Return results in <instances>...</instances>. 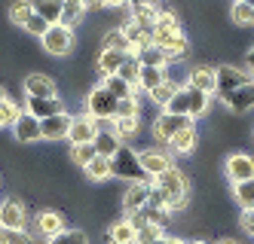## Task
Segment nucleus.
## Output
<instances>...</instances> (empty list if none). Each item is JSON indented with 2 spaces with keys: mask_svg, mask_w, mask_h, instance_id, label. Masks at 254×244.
<instances>
[{
  "mask_svg": "<svg viewBox=\"0 0 254 244\" xmlns=\"http://www.w3.org/2000/svg\"><path fill=\"white\" fill-rule=\"evenodd\" d=\"M230 22L236 28H251L254 25V6L248 0H233L230 3Z\"/></svg>",
  "mask_w": 254,
  "mask_h": 244,
  "instance_id": "obj_29",
  "label": "nucleus"
},
{
  "mask_svg": "<svg viewBox=\"0 0 254 244\" xmlns=\"http://www.w3.org/2000/svg\"><path fill=\"white\" fill-rule=\"evenodd\" d=\"M64 3H83V0H64Z\"/></svg>",
  "mask_w": 254,
  "mask_h": 244,
  "instance_id": "obj_57",
  "label": "nucleus"
},
{
  "mask_svg": "<svg viewBox=\"0 0 254 244\" xmlns=\"http://www.w3.org/2000/svg\"><path fill=\"white\" fill-rule=\"evenodd\" d=\"M178 34H184L178 15L172 9H159V18H156V25H153V46H166L169 40H175Z\"/></svg>",
  "mask_w": 254,
  "mask_h": 244,
  "instance_id": "obj_12",
  "label": "nucleus"
},
{
  "mask_svg": "<svg viewBox=\"0 0 254 244\" xmlns=\"http://www.w3.org/2000/svg\"><path fill=\"white\" fill-rule=\"evenodd\" d=\"M166 235V229L162 226H153V223H147L144 229H138V235H135V244H153L156 238H162Z\"/></svg>",
  "mask_w": 254,
  "mask_h": 244,
  "instance_id": "obj_45",
  "label": "nucleus"
},
{
  "mask_svg": "<svg viewBox=\"0 0 254 244\" xmlns=\"http://www.w3.org/2000/svg\"><path fill=\"white\" fill-rule=\"evenodd\" d=\"M117 77H123V80L129 83L132 89H138V80H141V61L135 58V55H129V58H126V64L120 67Z\"/></svg>",
  "mask_w": 254,
  "mask_h": 244,
  "instance_id": "obj_41",
  "label": "nucleus"
},
{
  "mask_svg": "<svg viewBox=\"0 0 254 244\" xmlns=\"http://www.w3.org/2000/svg\"><path fill=\"white\" fill-rule=\"evenodd\" d=\"M126 58H129V52H117V49H101L98 52V61H95V70L104 77H117L120 67L126 64Z\"/></svg>",
  "mask_w": 254,
  "mask_h": 244,
  "instance_id": "obj_19",
  "label": "nucleus"
},
{
  "mask_svg": "<svg viewBox=\"0 0 254 244\" xmlns=\"http://www.w3.org/2000/svg\"><path fill=\"white\" fill-rule=\"evenodd\" d=\"M245 61H248V67H254V43L245 49Z\"/></svg>",
  "mask_w": 254,
  "mask_h": 244,
  "instance_id": "obj_50",
  "label": "nucleus"
},
{
  "mask_svg": "<svg viewBox=\"0 0 254 244\" xmlns=\"http://www.w3.org/2000/svg\"><path fill=\"white\" fill-rule=\"evenodd\" d=\"M3 101H9V95L3 92V86H0V104H3Z\"/></svg>",
  "mask_w": 254,
  "mask_h": 244,
  "instance_id": "obj_55",
  "label": "nucleus"
},
{
  "mask_svg": "<svg viewBox=\"0 0 254 244\" xmlns=\"http://www.w3.org/2000/svg\"><path fill=\"white\" fill-rule=\"evenodd\" d=\"M12 135H15V141H19V144H37V141H43L40 119H37V116H31L28 110H25L22 119L12 125Z\"/></svg>",
  "mask_w": 254,
  "mask_h": 244,
  "instance_id": "obj_18",
  "label": "nucleus"
},
{
  "mask_svg": "<svg viewBox=\"0 0 254 244\" xmlns=\"http://www.w3.org/2000/svg\"><path fill=\"white\" fill-rule=\"evenodd\" d=\"M169 77V67H144L141 64V80H138V92H144V95H150L153 89H159Z\"/></svg>",
  "mask_w": 254,
  "mask_h": 244,
  "instance_id": "obj_24",
  "label": "nucleus"
},
{
  "mask_svg": "<svg viewBox=\"0 0 254 244\" xmlns=\"http://www.w3.org/2000/svg\"><path fill=\"white\" fill-rule=\"evenodd\" d=\"M34 15V6H31V0H15V3L9 6V22L12 25H19V28H25V22Z\"/></svg>",
  "mask_w": 254,
  "mask_h": 244,
  "instance_id": "obj_40",
  "label": "nucleus"
},
{
  "mask_svg": "<svg viewBox=\"0 0 254 244\" xmlns=\"http://www.w3.org/2000/svg\"><path fill=\"white\" fill-rule=\"evenodd\" d=\"M233 201L239 204V211H254V177L242 180V183H230Z\"/></svg>",
  "mask_w": 254,
  "mask_h": 244,
  "instance_id": "obj_28",
  "label": "nucleus"
},
{
  "mask_svg": "<svg viewBox=\"0 0 254 244\" xmlns=\"http://www.w3.org/2000/svg\"><path fill=\"white\" fill-rule=\"evenodd\" d=\"M31 235H37L40 241H49V238H56L59 232H64V214L62 211H52V208H43L34 214V223H31Z\"/></svg>",
  "mask_w": 254,
  "mask_h": 244,
  "instance_id": "obj_6",
  "label": "nucleus"
},
{
  "mask_svg": "<svg viewBox=\"0 0 254 244\" xmlns=\"http://www.w3.org/2000/svg\"><path fill=\"white\" fill-rule=\"evenodd\" d=\"M153 183L159 186L162 193H166V198H169V211H172V214H181V211L190 208V180H187V174L181 171L178 165L169 168L166 174H159Z\"/></svg>",
  "mask_w": 254,
  "mask_h": 244,
  "instance_id": "obj_1",
  "label": "nucleus"
},
{
  "mask_svg": "<svg viewBox=\"0 0 254 244\" xmlns=\"http://www.w3.org/2000/svg\"><path fill=\"white\" fill-rule=\"evenodd\" d=\"M153 244H172V235H162V238H156Z\"/></svg>",
  "mask_w": 254,
  "mask_h": 244,
  "instance_id": "obj_53",
  "label": "nucleus"
},
{
  "mask_svg": "<svg viewBox=\"0 0 254 244\" xmlns=\"http://www.w3.org/2000/svg\"><path fill=\"white\" fill-rule=\"evenodd\" d=\"M70 125H74V116L62 110V113L49 116V119H40V131H43V141H64L70 135Z\"/></svg>",
  "mask_w": 254,
  "mask_h": 244,
  "instance_id": "obj_16",
  "label": "nucleus"
},
{
  "mask_svg": "<svg viewBox=\"0 0 254 244\" xmlns=\"http://www.w3.org/2000/svg\"><path fill=\"white\" fill-rule=\"evenodd\" d=\"M187 125H193V119H190V116H175V113H169V110H162V113L153 119V125H150V135H153V141H156V144L169 146V144H172V138L178 135L181 128H187Z\"/></svg>",
  "mask_w": 254,
  "mask_h": 244,
  "instance_id": "obj_5",
  "label": "nucleus"
},
{
  "mask_svg": "<svg viewBox=\"0 0 254 244\" xmlns=\"http://www.w3.org/2000/svg\"><path fill=\"white\" fill-rule=\"evenodd\" d=\"M107 6H129V0H107Z\"/></svg>",
  "mask_w": 254,
  "mask_h": 244,
  "instance_id": "obj_52",
  "label": "nucleus"
},
{
  "mask_svg": "<svg viewBox=\"0 0 254 244\" xmlns=\"http://www.w3.org/2000/svg\"><path fill=\"white\" fill-rule=\"evenodd\" d=\"M156 18H159L156 3H138V6H129V22H135V25H141V28H147V31H153Z\"/></svg>",
  "mask_w": 254,
  "mask_h": 244,
  "instance_id": "obj_27",
  "label": "nucleus"
},
{
  "mask_svg": "<svg viewBox=\"0 0 254 244\" xmlns=\"http://www.w3.org/2000/svg\"><path fill=\"white\" fill-rule=\"evenodd\" d=\"M40 43H43V52H49V55H56V58H62V55H67L70 49H74L77 37H74V28H67V25H52Z\"/></svg>",
  "mask_w": 254,
  "mask_h": 244,
  "instance_id": "obj_7",
  "label": "nucleus"
},
{
  "mask_svg": "<svg viewBox=\"0 0 254 244\" xmlns=\"http://www.w3.org/2000/svg\"><path fill=\"white\" fill-rule=\"evenodd\" d=\"M101 86H104L107 92H111V95H114L117 101H126V98H132V95H135V89H132L129 83H126L123 77H104V80H101Z\"/></svg>",
  "mask_w": 254,
  "mask_h": 244,
  "instance_id": "obj_35",
  "label": "nucleus"
},
{
  "mask_svg": "<svg viewBox=\"0 0 254 244\" xmlns=\"http://www.w3.org/2000/svg\"><path fill=\"white\" fill-rule=\"evenodd\" d=\"M150 183H126V190L120 193V208H123L126 217L141 211V208H147V201H150Z\"/></svg>",
  "mask_w": 254,
  "mask_h": 244,
  "instance_id": "obj_10",
  "label": "nucleus"
},
{
  "mask_svg": "<svg viewBox=\"0 0 254 244\" xmlns=\"http://www.w3.org/2000/svg\"><path fill=\"white\" fill-rule=\"evenodd\" d=\"M214 70H217V92H214L217 101H224L227 95H233L236 89L254 83L251 80V70L248 67H239V64H217Z\"/></svg>",
  "mask_w": 254,
  "mask_h": 244,
  "instance_id": "obj_4",
  "label": "nucleus"
},
{
  "mask_svg": "<svg viewBox=\"0 0 254 244\" xmlns=\"http://www.w3.org/2000/svg\"><path fill=\"white\" fill-rule=\"evenodd\" d=\"M221 104H224V110H227L230 116H245V113H251V110H254V83L236 89L233 95H227Z\"/></svg>",
  "mask_w": 254,
  "mask_h": 244,
  "instance_id": "obj_15",
  "label": "nucleus"
},
{
  "mask_svg": "<svg viewBox=\"0 0 254 244\" xmlns=\"http://www.w3.org/2000/svg\"><path fill=\"white\" fill-rule=\"evenodd\" d=\"M187 244H208L205 238H187Z\"/></svg>",
  "mask_w": 254,
  "mask_h": 244,
  "instance_id": "obj_54",
  "label": "nucleus"
},
{
  "mask_svg": "<svg viewBox=\"0 0 254 244\" xmlns=\"http://www.w3.org/2000/svg\"><path fill=\"white\" fill-rule=\"evenodd\" d=\"M83 174L92 180V183H107V180L114 177V162L107 159V156H95L92 162L83 168Z\"/></svg>",
  "mask_w": 254,
  "mask_h": 244,
  "instance_id": "obj_25",
  "label": "nucleus"
},
{
  "mask_svg": "<svg viewBox=\"0 0 254 244\" xmlns=\"http://www.w3.org/2000/svg\"><path fill=\"white\" fill-rule=\"evenodd\" d=\"M135 235H138V229H135L126 217L114 220L111 226L104 229V241H107V244H135Z\"/></svg>",
  "mask_w": 254,
  "mask_h": 244,
  "instance_id": "obj_21",
  "label": "nucleus"
},
{
  "mask_svg": "<svg viewBox=\"0 0 254 244\" xmlns=\"http://www.w3.org/2000/svg\"><path fill=\"white\" fill-rule=\"evenodd\" d=\"M196 146H199V128H196V122L187 125V128H181L178 135L172 138V144H169V149H172L175 156H190Z\"/></svg>",
  "mask_w": 254,
  "mask_h": 244,
  "instance_id": "obj_20",
  "label": "nucleus"
},
{
  "mask_svg": "<svg viewBox=\"0 0 254 244\" xmlns=\"http://www.w3.org/2000/svg\"><path fill=\"white\" fill-rule=\"evenodd\" d=\"M187 95H190V119H202L208 113V107H211V95H205V92H199L193 86H187Z\"/></svg>",
  "mask_w": 254,
  "mask_h": 244,
  "instance_id": "obj_30",
  "label": "nucleus"
},
{
  "mask_svg": "<svg viewBox=\"0 0 254 244\" xmlns=\"http://www.w3.org/2000/svg\"><path fill=\"white\" fill-rule=\"evenodd\" d=\"M22 113H25V107H22V104L3 101V104H0V128H9V131H12V125L22 119Z\"/></svg>",
  "mask_w": 254,
  "mask_h": 244,
  "instance_id": "obj_36",
  "label": "nucleus"
},
{
  "mask_svg": "<svg viewBox=\"0 0 254 244\" xmlns=\"http://www.w3.org/2000/svg\"><path fill=\"white\" fill-rule=\"evenodd\" d=\"M224 174L230 183H242V180H251L254 177V156L251 153H242V149H236L224 159Z\"/></svg>",
  "mask_w": 254,
  "mask_h": 244,
  "instance_id": "obj_8",
  "label": "nucleus"
},
{
  "mask_svg": "<svg viewBox=\"0 0 254 244\" xmlns=\"http://www.w3.org/2000/svg\"><path fill=\"white\" fill-rule=\"evenodd\" d=\"M83 6L86 9H101V6H107V0H83Z\"/></svg>",
  "mask_w": 254,
  "mask_h": 244,
  "instance_id": "obj_49",
  "label": "nucleus"
},
{
  "mask_svg": "<svg viewBox=\"0 0 254 244\" xmlns=\"http://www.w3.org/2000/svg\"><path fill=\"white\" fill-rule=\"evenodd\" d=\"M52 25L46 22V18H40L37 12H34L31 18H28V22H25V31L31 34V37H37V40H43V37H46V31H49Z\"/></svg>",
  "mask_w": 254,
  "mask_h": 244,
  "instance_id": "obj_44",
  "label": "nucleus"
},
{
  "mask_svg": "<svg viewBox=\"0 0 254 244\" xmlns=\"http://www.w3.org/2000/svg\"><path fill=\"white\" fill-rule=\"evenodd\" d=\"M117 116H141V101H138L135 95H132V98H126V101H120Z\"/></svg>",
  "mask_w": 254,
  "mask_h": 244,
  "instance_id": "obj_46",
  "label": "nucleus"
},
{
  "mask_svg": "<svg viewBox=\"0 0 254 244\" xmlns=\"http://www.w3.org/2000/svg\"><path fill=\"white\" fill-rule=\"evenodd\" d=\"M0 244H6V232L3 229H0Z\"/></svg>",
  "mask_w": 254,
  "mask_h": 244,
  "instance_id": "obj_56",
  "label": "nucleus"
},
{
  "mask_svg": "<svg viewBox=\"0 0 254 244\" xmlns=\"http://www.w3.org/2000/svg\"><path fill=\"white\" fill-rule=\"evenodd\" d=\"M101 49H117V52L135 55V52H132V43H129V37H126L123 28H111V31H107V34L101 37Z\"/></svg>",
  "mask_w": 254,
  "mask_h": 244,
  "instance_id": "obj_31",
  "label": "nucleus"
},
{
  "mask_svg": "<svg viewBox=\"0 0 254 244\" xmlns=\"http://www.w3.org/2000/svg\"><path fill=\"white\" fill-rule=\"evenodd\" d=\"M114 128H117V135L129 144V138H135L138 131H141V116H117L114 119Z\"/></svg>",
  "mask_w": 254,
  "mask_h": 244,
  "instance_id": "obj_37",
  "label": "nucleus"
},
{
  "mask_svg": "<svg viewBox=\"0 0 254 244\" xmlns=\"http://www.w3.org/2000/svg\"><path fill=\"white\" fill-rule=\"evenodd\" d=\"M248 70H251V80H254V67H248Z\"/></svg>",
  "mask_w": 254,
  "mask_h": 244,
  "instance_id": "obj_59",
  "label": "nucleus"
},
{
  "mask_svg": "<svg viewBox=\"0 0 254 244\" xmlns=\"http://www.w3.org/2000/svg\"><path fill=\"white\" fill-rule=\"evenodd\" d=\"M239 229L248 238H254V211H239Z\"/></svg>",
  "mask_w": 254,
  "mask_h": 244,
  "instance_id": "obj_48",
  "label": "nucleus"
},
{
  "mask_svg": "<svg viewBox=\"0 0 254 244\" xmlns=\"http://www.w3.org/2000/svg\"><path fill=\"white\" fill-rule=\"evenodd\" d=\"M126 141L117 135V128L111 125V128H101L98 131V138H95V149H98V156H107V159H114L117 153H120V146H123Z\"/></svg>",
  "mask_w": 254,
  "mask_h": 244,
  "instance_id": "obj_23",
  "label": "nucleus"
},
{
  "mask_svg": "<svg viewBox=\"0 0 254 244\" xmlns=\"http://www.w3.org/2000/svg\"><path fill=\"white\" fill-rule=\"evenodd\" d=\"M22 89H25V98H59V86L46 73H28Z\"/></svg>",
  "mask_w": 254,
  "mask_h": 244,
  "instance_id": "obj_13",
  "label": "nucleus"
},
{
  "mask_svg": "<svg viewBox=\"0 0 254 244\" xmlns=\"http://www.w3.org/2000/svg\"><path fill=\"white\" fill-rule=\"evenodd\" d=\"M187 86H193V89H199V92H205V95H214V92H217V70L208 67V64H196V67H190V73H187Z\"/></svg>",
  "mask_w": 254,
  "mask_h": 244,
  "instance_id": "obj_17",
  "label": "nucleus"
},
{
  "mask_svg": "<svg viewBox=\"0 0 254 244\" xmlns=\"http://www.w3.org/2000/svg\"><path fill=\"white\" fill-rule=\"evenodd\" d=\"M153 3H156V0H153Z\"/></svg>",
  "mask_w": 254,
  "mask_h": 244,
  "instance_id": "obj_61",
  "label": "nucleus"
},
{
  "mask_svg": "<svg viewBox=\"0 0 254 244\" xmlns=\"http://www.w3.org/2000/svg\"><path fill=\"white\" fill-rule=\"evenodd\" d=\"M34 12L40 18H46L49 25H62V15H64V0H31Z\"/></svg>",
  "mask_w": 254,
  "mask_h": 244,
  "instance_id": "obj_26",
  "label": "nucleus"
},
{
  "mask_svg": "<svg viewBox=\"0 0 254 244\" xmlns=\"http://www.w3.org/2000/svg\"><path fill=\"white\" fill-rule=\"evenodd\" d=\"M83 15H86V6L83 3H64V15H62V25L67 28H74L83 22Z\"/></svg>",
  "mask_w": 254,
  "mask_h": 244,
  "instance_id": "obj_43",
  "label": "nucleus"
},
{
  "mask_svg": "<svg viewBox=\"0 0 254 244\" xmlns=\"http://www.w3.org/2000/svg\"><path fill=\"white\" fill-rule=\"evenodd\" d=\"M138 153H141V165H144V171H147V177H150V180H156L159 174H166L169 168H175V159H172L169 149L144 146V149H138Z\"/></svg>",
  "mask_w": 254,
  "mask_h": 244,
  "instance_id": "obj_9",
  "label": "nucleus"
},
{
  "mask_svg": "<svg viewBox=\"0 0 254 244\" xmlns=\"http://www.w3.org/2000/svg\"><path fill=\"white\" fill-rule=\"evenodd\" d=\"M248 3H251V6H254V0H248Z\"/></svg>",
  "mask_w": 254,
  "mask_h": 244,
  "instance_id": "obj_60",
  "label": "nucleus"
},
{
  "mask_svg": "<svg viewBox=\"0 0 254 244\" xmlns=\"http://www.w3.org/2000/svg\"><path fill=\"white\" fill-rule=\"evenodd\" d=\"M135 58H138L144 67H169V64H172V61H169V55L162 52L159 46H147V49H141Z\"/></svg>",
  "mask_w": 254,
  "mask_h": 244,
  "instance_id": "obj_34",
  "label": "nucleus"
},
{
  "mask_svg": "<svg viewBox=\"0 0 254 244\" xmlns=\"http://www.w3.org/2000/svg\"><path fill=\"white\" fill-rule=\"evenodd\" d=\"M178 92H181V83H178V80L172 77V80H166V83H162L159 89H153L147 98H150V101H153L156 107H166V104H169V101H172V98L178 95Z\"/></svg>",
  "mask_w": 254,
  "mask_h": 244,
  "instance_id": "obj_33",
  "label": "nucleus"
},
{
  "mask_svg": "<svg viewBox=\"0 0 254 244\" xmlns=\"http://www.w3.org/2000/svg\"><path fill=\"white\" fill-rule=\"evenodd\" d=\"M147 204H150V208H166L169 211V198H166V193H162L156 183H150V201Z\"/></svg>",
  "mask_w": 254,
  "mask_h": 244,
  "instance_id": "obj_47",
  "label": "nucleus"
},
{
  "mask_svg": "<svg viewBox=\"0 0 254 244\" xmlns=\"http://www.w3.org/2000/svg\"><path fill=\"white\" fill-rule=\"evenodd\" d=\"M162 110H169V113H175V116H190V95H187V86H181V92L178 95L162 107Z\"/></svg>",
  "mask_w": 254,
  "mask_h": 244,
  "instance_id": "obj_39",
  "label": "nucleus"
},
{
  "mask_svg": "<svg viewBox=\"0 0 254 244\" xmlns=\"http://www.w3.org/2000/svg\"><path fill=\"white\" fill-rule=\"evenodd\" d=\"M46 244H89V235H86V229H64L56 238H49Z\"/></svg>",
  "mask_w": 254,
  "mask_h": 244,
  "instance_id": "obj_42",
  "label": "nucleus"
},
{
  "mask_svg": "<svg viewBox=\"0 0 254 244\" xmlns=\"http://www.w3.org/2000/svg\"><path fill=\"white\" fill-rule=\"evenodd\" d=\"M98 131H101L98 119H92L89 113H80V116H74V125H70L67 141H70V146H77V144H95Z\"/></svg>",
  "mask_w": 254,
  "mask_h": 244,
  "instance_id": "obj_14",
  "label": "nucleus"
},
{
  "mask_svg": "<svg viewBox=\"0 0 254 244\" xmlns=\"http://www.w3.org/2000/svg\"><path fill=\"white\" fill-rule=\"evenodd\" d=\"M86 113L92 116V119H98V122H114L117 119V107H120V101L107 92L101 83L95 86V89H89V95H86Z\"/></svg>",
  "mask_w": 254,
  "mask_h": 244,
  "instance_id": "obj_3",
  "label": "nucleus"
},
{
  "mask_svg": "<svg viewBox=\"0 0 254 244\" xmlns=\"http://www.w3.org/2000/svg\"><path fill=\"white\" fill-rule=\"evenodd\" d=\"M251 141H254V125H251Z\"/></svg>",
  "mask_w": 254,
  "mask_h": 244,
  "instance_id": "obj_58",
  "label": "nucleus"
},
{
  "mask_svg": "<svg viewBox=\"0 0 254 244\" xmlns=\"http://www.w3.org/2000/svg\"><path fill=\"white\" fill-rule=\"evenodd\" d=\"M214 244H242V241H236V238H227V235H224V238H217Z\"/></svg>",
  "mask_w": 254,
  "mask_h": 244,
  "instance_id": "obj_51",
  "label": "nucleus"
},
{
  "mask_svg": "<svg viewBox=\"0 0 254 244\" xmlns=\"http://www.w3.org/2000/svg\"><path fill=\"white\" fill-rule=\"evenodd\" d=\"M111 162H114V177L117 180H123V183H150L147 171H144V165H141V153L135 146L123 144L120 153Z\"/></svg>",
  "mask_w": 254,
  "mask_h": 244,
  "instance_id": "obj_2",
  "label": "nucleus"
},
{
  "mask_svg": "<svg viewBox=\"0 0 254 244\" xmlns=\"http://www.w3.org/2000/svg\"><path fill=\"white\" fill-rule=\"evenodd\" d=\"M95 156H98L95 144H77V146H70V162H74L77 168H86Z\"/></svg>",
  "mask_w": 254,
  "mask_h": 244,
  "instance_id": "obj_38",
  "label": "nucleus"
},
{
  "mask_svg": "<svg viewBox=\"0 0 254 244\" xmlns=\"http://www.w3.org/2000/svg\"><path fill=\"white\" fill-rule=\"evenodd\" d=\"M0 229H28V208L19 198H3L0 201Z\"/></svg>",
  "mask_w": 254,
  "mask_h": 244,
  "instance_id": "obj_11",
  "label": "nucleus"
},
{
  "mask_svg": "<svg viewBox=\"0 0 254 244\" xmlns=\"http://www.w3.org/2000/svg\"><path fill=\"white\" fill-rule=\"evenodd\" d=\"M159 49L169 55V61H184L190 55V40H187V34H178L175 40H169L166 46H159Z\"/></svg>",
  "mask_w": 254,
  "mask_h": 244,
  "instance_id": "obj_32",
  "label": "nucleus"
},
{
  "mask_svg": "<svg viewBox=\"0 0 254 244\" xmlns=\"http://www.w3.org/2000/svg\"><path fill=\"white\" fill-rule=\"evenodd\" d=\"M25 110L31 116H37V119H49V116H56L62 113V98H28L25 101Z\"/></svg>",
  "mask_w": 254,
  "mask_h": 244,
  "instance_id": "obj_22",
  "label": "nucleus"
}]
</instances>
